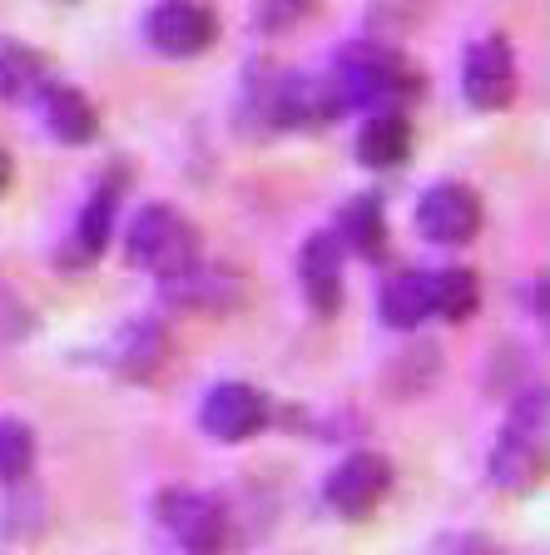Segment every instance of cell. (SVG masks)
Returning a JSON list of instances; mask_svg holds the SVG:
<instances>
[{
    "mask_svg": "<svg viewBox=\"0 0 550 555\" xmlns=\"http://www.w3.org/2000/svg\"><path fill=\"white\" fill-rule=\"evenodd\" d=\"M125 254L135 268H150L154 278H174L199 258V229L183 219L174 204H144L129 219Z\"/></svg>",
    "mask_w": 550,
    "mask_h": 555,
    "instance_id": "3957f363",
    "label": "cell"
},
{
    "mask_svg": "<svg viewBox=\"0 0 550 555\" xmlns=\"http://www.w3.org/2000/svg\"><path fill=\"white\" fill-rule=\"evenodd\" d=\"M482 223H486L482 194L471 184H457V179L432 184L422 194V204H417V229L436 248H461V243H471L482 233Z\"/></svg>",
    "mask_w": 550,
    "mask_h": 555,
    "instance_id": "277c9868",
    "label": "cell"
},
{
    "mask_svg": "<svg viewBox=\"0 0 550 555\" xmlns=\"http://www.w3.org/2000/svg\"><path fill=\"white\" fill-rule=\"evenodd\" d=\"M328 85H333L343 109L372 115V109H407L426 90V75L397 46L357 40V46L337 50L333 69H328Z\"/></svg>",
    "mask_w": 550,
    "mask_h": 555,
    "instance_id": "6da1fadb",
    "label": "cell"
},
{
    "mask_svg": "<svg viewBox=\"0 0 550 555\" xmlns=\"http://www.w3.org/2000/svg\"><path fill=\"white\" fill-rule=\"evenodd\" d=\"M343 115L328 75H287L278 80V129H328Z\"/></svg>",
    "mask_w": 550,
    "mask_h": 555,
    "instance_id": "4fadbf2b",
    "label": "cell"
},
{
    "mask_svg": "<svg viewBox=\"0 0 550 555\" xmlns=\"http://www.w3.org/2000/svg\"><path fill=\"white\" fill-rule=\"evenodd\" d=\"M387 491H392V462L378 456V451H353L322 481V501L343 520H367L387 501Z\"/></svg>",
    "mask_w": 550,
    "mask_h": 555,
    "instance_id": "5b68a950",
    "label": "cell"
},
{
    "mask_svg": "<svg viewBox=\"0 0 550 555\" xmlns=\"http://www.w3.org/2000/svg\"><path fill=\"white\" fill-rule=\"evenodd\" d=\"M35 466V431L21 416H0V486H21Z\"/></svg>",
    "mask_w": 550,
    "mask_h": 555,
    "instance_id": "7402d4cb",
    "label": "cell"
},
{
    "mask_svg": "<svg viewBox=\"0 0 550 555\" xmlns=\"http://www.w3.org/2000/svg\"><path fill=\"white\" fill-rule=\"evenodd\" d=\"M432 15V0H367V40H382L392 46L397 35L417 30V25Z\"/></svg>",
    "mask_w": 550,
    "mask_h": 555,
    "instance_id": "44dd1931",
    "label": "cell"
},
{
    "mask_svg": "<svg viewBox=\"0 0 550 555\" xmlns=\"http://www.w3.org/2000/svg\"><path fill=\"white\" fill-rule=\"evenodd\" d=\"M119 194H125V173H104L100 184H94V194L85 198L80 219H75V229H69L65 248H60V263L65 268H94L104 258V248H110V233H115V219H119Z\"/></svg>",
    "mask_w": 550,
    "mask_h": 555,
    "instance_id": "30bf717a",
    "label": "cell"
},
{
    "mask_svg": "<svg viewBox=\"0 0 550 555\" xmlns=\"http://www.w3.org/2000/svg\"><path fill=\"white\" fill-rule=\"evenodd\" d=\"M164 298H169L174 308H189V312H229L243 302V278L223 263L194 258L183 273L164 278Z\"/></svg>",
    "mask_w": 550,
    "mask_h": 555,
    "instance_id": "8fae6325",
    "label": "cell"
},
{
    "mask_svg": "<svg viewBox=\"0 0 550 555\" xmlns=\"http://www.w3.org/2000/svg\"><path fill=\"white\" fill-rule=\"evenodd\" d=\"M11 184H15V159L5 150H0V198L11 194Z\"/></svg>",
    "mask_w": 550,
    "mask_h": 555,
    "instance_id": "cb8c5ba5",
    "label": "cell"
},
{
    "mask_svg": "<svg viewBox=\"0 0 550 555\" xmlns=\"http://www.w3.org/2000/svg\"><path fill=\"white\" fill-rule=\"evenodd\" d=\"M298 283L312 312L333 318L343 308V243L333 233H312L298 248Z\"/></svg>",
    "mask_w": 550,
    "mask_h": 555,
    "instance_id": "7c38bea8",
    "label": "cell"
},
{
    "mask_svg": "<svg viewBox=\"0 0 550 555\" xmlns=\"http://www.w3.org/2000/svg\"><path fill=\"white\" fill-rule=\"evenodd\" d=\"M312 11H318V0H264V25L268 30H283V25L303 21Z\"/></svg>",
    "mask_w": 550,
    "mask_h": 555,
    "instance_id": "603a6c76",
    "label": "cell"
},
{
    "mask_svg": "<svg viewBox=\"0 0 550 555\" xmlns=\"http://www.w3.org/2000/svg\"><path fill=\"white\" fill-rule=\"evenodd\" d=\"M422 298H426V318L466 323L471 312L482 308V283H476L471 268H432V273H422Z\"/></svg>",
    "mask_w": 550,
    "mask_h": 555,
    "instance_id": "2e32d148",
    "label": "cell"
},
{
    "mask_svg": "<svg viewBox=\"0 0 550 555\" xmlns=\"http://www.w3.org/2000/svg\"><path fill=\"white\" fill-rule=\"evenodd\" d=\"M546 476V392H526L491 447V481L501 491H536Z\"/></svg>",
    "mask_w": 550,
    "mask_h": 555,
    "instance_id": "7a4b0ae2",
    "label": "cell"
},
{
    "mask_svg": "<svg viewBox=\"0 0 550 555\" xmlns=\"http://www.w3.org/2000/svg\"><path fill=\"white\" fill-rule=\"evenodd\" d=\"M115 362L125 377H154V372L169 362V333H164L159 323H150V318H135V323L119 327L115 337Z\"/></svg>",
    "mask_w": 550,
    "mask_h": 555,
    "instance_id": "ac0fdd59",
    "label": "cell"
},
{
    "mask_svg": "<svg viewBox=\"0 0 550 555\" xmlns=\"http://www.w3.org/2000/svg\"><path fill=\"white\" fill-rule=\"evenodd\" d=\"M159 520L174 535V545L189 555H218L223 541H229V511L214 496H204V491H164Z\"/></svg>",
    "mask_w": 550,
    "mask_h": 555,
    "instance_id": "52a82bcc",
    "label": "cell"
},
{
    "mask_svg": "<svg viewBox=\"0 0 550 555\" xmlns=\"http://www.w3.org/2000/svg\"><path fill=\"white\" fill-rule=\"evenodd\" d=\"M35 109H40L46 129L60 144H90V139L100 134V109H94V100L65 80H50L46 90L35 94Z\"/></svg>",
    "mask_w": 550,
    "mask_h": 555,
    "instance_id": "5bb4252c",
    "label": "cell"
},
{
    "mask_svg": "<svg viewBox=\"0 0 550 555\" xmlns=\"http://www.w3.org/2000/svg\"><path fill=\"white\" fill-rule=\"evenodd\" d=\"M417 150V129L407 109H372L357 129V159L367 169H401Z\"/></svg>",
    "mask_w": 550,
    "mask_h": 555,
    "instance_id": "9a60e30c",
    "label": "cell"
},
{
    "mask_svg": "<svg viewBox=\"0 0 550 555\" xmlns=\"http://www.w3.org/2000/svg\"><path fill=\"white\" fill-rule=\"evenodd\" d=\"M378 312L382 323L397 327V333H412V327L426 323V298H422V273H392L378 293Z\"/></svg>",
    "mask_w": 550,
    "mask_h": 555,
    "instance_id": "ffe728a7",
    "label": "cell"
},
{
    "mask_svg": "<svg viewBox=\"0 0 550 555\" xmlns=\"http://www.w3.org/2000/svg\"><path fill=\"white\" fill-rule=\"evenodd\" d=\"M461 94L476 109H506L516 100V50L506 35H482L461 60Z\"/></svg>",
    "mask_w": 550,
    "mask_h": 555,
    "instance_id": "ba28073f",
    "label": "cell"
},
{
    "mask_svg": "<svg viewBox=\"0 0 550 555\" xmlns=\"http://www.w3.org/2000/svg\"><path fill=\"white\" fill-rule=\"evenodd\" d=\"M50 80L55 75H50V60L40 50L0 35V100H35Z\"/></svg>",
    "mask_w": 550,
    "mask_h": 555,
    "instance_id": "d6986e66",
    "label": "cell"
},
{
    "mask_svg": "<svg viewBox=\"0 0 550 555\" xmlns=\"http://www.w3.org/2000/svg\"><path fill=\"white\" fill-rule=\"evenodd\" d=\"M337 243H347L357 258H382L387 248V208L378 194H353L337 208Z\"/></svg>",
    "mask_w": 550,
    "mask_h": 555,
    "instance_id": "e0dca14e",
    "label": "cell"
},
{
    "mask_svg": "<svg viewBox=\"0 0 550 555\" xmlns=\"http://www.w3.org/2000/svg\"><path fill=\"white\" fill-rule=\"evenodd\" d=\"M144 40L169 60H194L218 40V15L208 0H159L144 15Z\"/></svg>",
    "mask_w": 550,
    "mask_h": 555,
    "instance_id": "8992f818",
    "label": "cell"
},
{
    "mask_svg": "<svg viewBox=\"0 0 550 555\" xmlns=\"http://www.w3.org/2000/svg\"><path fill=\"white\" fill-rule=\"evenodd\" d=\"M268 416H273V406H268V397L253 382H218L214 392L204 397V406H199V427L214 441L239 447V441L258 437L268 427Z\"/></svg>",
    "mask_w": 550,
    "mask_h": 555,
    "instance_id": "9c48e42d",
    "label": "cell"
}]
</instances>
